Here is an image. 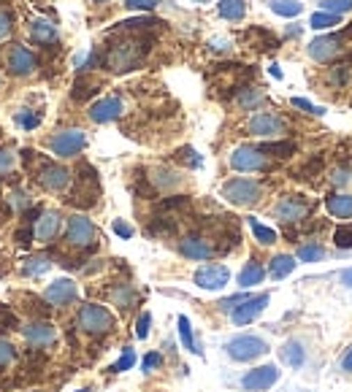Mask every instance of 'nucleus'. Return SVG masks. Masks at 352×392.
Masks as SVG:
<instances>
[{
	"instance_id": "14",
	"label": "nucleus",
	"mask_w": 352,
	"mask_h": 392,
	"mask_svg": "<svg viewBox=\"0 0 352 392\" xmlns=\"http://www.w3.org/2000/svg\"><path fill=\"white\" fill-rule=\"evenodd\" d=\"M35 181H38V184H41L47 193H63V190H68V184L74 181V173L68 171L65 165H57V163H44V165L38 168Z\"/></svg>"
},
{
	"instance_id": "16",
	"label": "nucleus",
	"mask_w": 352,
	"mask_h": 392,
	"mask_svg": "<svg viewBox=\"0 0 352 392\" xmlns=\"http://www.w3.org/2000/svg\"><path fill=\"white\" fill-rule=\"evenodd\" d=\"M179 252H182V257H187V260H195V263H206V260H211L214 254H217V246L211 238H206V236H184L182 241H179Z\"/></svg>"
},
{
	"instance_id": "20",
	"label": "nucleus",
	"mask_w": 352,
	"mask_h": 392,
	"mask_svg": "<svg viewBox=\"0 0 352 392\" xmlns=\"http://www.w3.org/2000/svg\"><path fill=\"white\" fill-rule=\"evenodd\" d=\"M76 297H79V287H76V281H71V279H54L49 287L44 290V300L49 306H57V309L71 306Z\"/></svg>"
},
{
	"instance_id": "58",
	"label": "nucleus",
	"mask_w": 352,
	"mask_h": 392,
	"mask_svg": "<svg viewBox=\"0 0 352 392\" xmlns=\"http://www.w3.org/2000/svg\"><path fill=\"white\" fill-rule=\"evenodd\" d=\"M287 35H290V38H296V35H301V27H298V25H290V27H287Z\"/></svg>"
},
{
	"instance_id": "12",
	"label": "nucleus",
	"mask_w": 352,
	"mask_h": 392,
	"mask_svg": "<svg viewBox=\"0 0 352 392\" xmlns=\"http://www.w3.org/2000/svg\"><path fill=\"white\" fill-rule=\"evenodd\" d=\"M6 68L17 79H27V76H33L38 71V57L22 44H14L11 49L6 51Z\"/></svg>"
},
{
	"instance_id": "57",
	"label": "nucleus",
	"mask_w": 352,
	"mask_h": 392,
	"mask_svg": "<svg viewBox=\"0 0 352 392\" xmlns=\"http://www.w3.org/2000/svg\"><path fill=\"white\" fill-rule=\"evenodd\" d=\"M339 35L344 38V44H347V41H352V25H347V27H344V30H342Z\"/></svg>"
},
{
	"instance_id": "47",
	"label": "nucleus",
	"mask_w": 352,
	"mask_h": 392,
	"mask_svg": "<svg viewBox=\"0 0 352 392\" xmlns=\"http://www.w3.org/2000/svg\"><path fill=\"white\" fill-rule=\"evenodd\" d=\"M133 363H136V352H133L130 346H125L122 357H120V360L111 366V370H114V373H122V370H130V368H133Z\"/></svg>"
},
{
	"instance_id": "50",
	"label": "nucleus",
	"mask_w": 352,
	"mask_h": 392,
	"mask_svg": "<svg viewBox=\"0 0 352 392\" xmlns=\"http://www.w3.org/2000/svg\"><path fill=\"white\" fill-rule=\"evenodd\" d=\"M160 366H163V354H160V352H150V354L144 357V363H141L144 373H152V370H157Z\"/></svg>"
},
{
	"instance_id": "44",
	"label": "nucleus",
	"mask_w": 352,
	"mask_h": 392,
	"mask_svg": "<svg viewBox=\"0 0 352 392\" xmlns=\"http://www.w3.org/2000/svg\"><path fill=\"white\" fill-rule=\"evenodd\" d=\"M333 244L339 246V249H344V252H350L352 249V224H342V227L333 233Z\"/></svg>"
},
{
	"instance_id": "8",
	"label": "nucleus",
	"mask_w": 352,
	"mask_h": 392,
	"mask_svg": "<svg viewBox=\"0 0 352 392\" xmlns=\"http://www.w3.org/2000/svg\"><path fill=\"white\" fill-rule=\"evenodd\" d=\"M274 220H279L282 224H301L303 220H309L312 214V203L303 195H282L271 209Z\"/></svg>"
},
{
	"instance_id": "6",
	"label": "nucleus",
	"mask_w": 352,
	"mask_h": 392,
	"mask_svg": "<svg viewBox=\"0 0 352 392\" xmlns=\"http://www.w3.org/2000/svg\"><path fill=\"white\" fill-rule=\"evenodd\" d=\"M247 133L255 138H285L290 133V122L279 111H257L247 120Z\"/></svg>"
},
{
	"instance_id": "30",
	"label": "nucleus",
	"mask_w": 352,
	"mask_h": 392,
	"mask_svg": "<svg viewBox=\"0 0 352 392\" xmlns=\"http://www.w3.org/2000/svg\"><path fill=\"white\" fill-rule=\"evenodd\" d=\"M49 268H51V257H47V254H33V257H27L25 263H22V273L30 276V279L44 276Z\"/></svg>"
},
{
	"instance_id": "38",
	"label": "nucleus",
	"mask_w": 352,
	"mask_h": 392,
	"mask_svg": "<svg viewBox=\"0 0 352 392\" xmlns=\"http://www.w3.org/2000/svg\"><path fill=\"white\" fill-rule=\"evenodd\" d=\"M11 30H14V11L6 3H0V41H6Z\"/></svg>"
},
{
	"instance_id": "26",
	"label": "nucleus",
	"mask_w": 352,
	"mask_h": 392,
	"mask_svg": "<svg viewBox=\"0 0 352 392\" xmlns=\"http://www.w3.org/2000/svg\"><path fill=\"white\" fill-rule=\"evenodd\" d=\"M136 290H133V284H117L111 293H109V300L120 309V311H130L133 306H136Z\"/></svg>"
},
{
	"instance_id": "29",
	"label": "nucleus",
	"mask_w": 352,
	"mask_h": 392,
	"mask_svg": "<svg viewBox=\"0 0 352 392\" xmlns=\"http://www.w3.org/2000/svg\"><path fill=\"white\" fill-rule=\"evenodd\" d=\"M247 224H250L252 236H255V241H257L260 246H274L279 241L277 230H274V227H269V224H263V222H257L255 217H250Z\"/></svg>"
},
{
	"instance_id": "54",
	"label": "nucleus",
	"mask_w": 352,
	"mask_h": 392,
	"mask_svg": "<svg viewBox=\"0 0 352 392\" xmlns=\"http://www.w3.org/2000/svg\"><path fill=\"white\" fill-rule=\"evenodd\" d=\"M209 49L211 51H230L233 49V44H230L227 38H211V41H209Z\"/></svg>"
},
{
	"instance_id": "46",
	"label": "nucleus",
	"mask_w": 352,
	"mask_h": 392,
	"mask_svg": "<svg viewBox=\"0 0 352 392\" xmlns=\"http://www.w3.org/2000/svg\"><path fill=\"white\" fill-rule=\"evenodd\" d=\"M330 184L333 187H342V193L352 184V168H336L330 173Z\"/></svg>"
},
{
	"instance_id": "45",
	"label": "nucleus",
	"mask_w": 352,
	"mask_h": 392,
	"mask_svg": "<svg viewBox=\"0 0 352 392\" xmlns=\"http://www.w3.org/2000/svg\"><path fill=\"white\" fill-rule=\"evenodd\" d=\"M14 360H17V349H14V343L8 341V338H0V370L8 368Z\"/></svg>"
},
{
	"instance_id": "53",
	"label": "nucleus",
	"mask_w": 352,
	"mask_h": 392,
	"mask_svg": "<svg viewBox=\"0 0 352 392\" xmlns=\"http://www.w3.org/2000/svg\"><path fill=\"white\" fill-rule=\"evenodd\" d=\"M114 233H117L120 238H133V227L122 220H114Z\"/></svg>"
},
{
	"instance_id": "51",
	"label": "nucleus",
	"mask_w": 352,
	"mask_h": 392,
	"mask_svg": "<svg viewBox=\"0 0 352 392\" xmlns=\"http://www.w3.org/2000/svg\"><path fill=\"white\" fill-rule=\"evenodd\" d=\"M247 297H250V295H233V297H225V300L217 303V309H220V311H233V309H236L241 300H247Z\"/></svg>"
},
{
	"instance_id": "23",
	"label": "nucleus",
	"mask_w": 352,
	"mask_h": 392,
	"mask_svg": "<svg viewBox=\"0 0 352 392\" xmlns=\"http://www.w3.org/2000/svg\"><path fill=\"white\" fill-rule=\"evenodd\" d=\"M326 211L333 220H352V195L350 193H330L326 197Z\"/></svg>"
},
{
	"instance_id": "34",
	"label": "nucleus",
	"mask_w": 352,
	"mask_h": 392,
	"mask_svg": "<svg viewBox=\"0 0 352 392\" xmlns=\"http://www.w3.org/2000/svg\"><path fill=\"white\" fill-rule=\"evenodd\" d=\"M271 11L277 17H285V19H293L303 11L301 0H271Z\"/></svg>"
},
{
	"instance_id": "22",
	"label": "nucleus",
	"mask_w": 352,
	"mask_h": 392,
	"mask_svg": "<svg viewBox=\"0 0 352 392\" xmlns=\"http://www.w3.org/2000/svg\"><path fill=\"white\" fill-rule=\"evenodd\" d=\"M27 35H30V41L38 44V47H51V44H57L60 30H57V25H54L51 19H33V22L27 25Z\"/></svg>"
},
{
	"instance_id": "39",
	"label": "nucleus",
	"mask_w": 352,
	"mask_h": 392,
	"mask_svg": "<svg viewBox=\"0 0 352 392\" xmlns=\"http://www.w3.org/2000/svg\"><path fill=\"white\" fill-rule=\"evenodd\" d=\"M17 168V152L11 147H0V176L11 173Z\"/></svg>"
},
{
	"instance_id": "48",
	"label": "nucleus",
	"mask_w": 352,
	"mask_h": 392,
	"mask_svg": "<svg viewBox=\"0 0 352 392\" xmlns=\"http://www.w3.org/2000/svg\"><path fill=\"white\" fill-rule=\"evenodd\" d=\"M336 370H339L342 376L352 379V346H347V349L342 352V357L336 360Z\"/></svg>"
},
{
	"instance_id": "9",
	"label": "nucleus",
	"mask_w": 352,
	"mask_h": 392,
	"mask_svg": "<svg viewBox=\"0 0 352 392\" xmlns=\"http://www.w3.org/2000/svg\"><path fill=\"white\" fill-rule=\"evenodd\" d=\"M227 163H230L233 171L239 173H257V171H266L271 165V160L263 152V147H250V144L233 149L230 157H227Z\"/></svg>"
},
{
	"instance_id": "17",
	"label": "nucleus",
	"mask_w": 352,
	"mask_h": 392,
	"mask_svg": "<svg viewBox=\"0 0 352 392\" xmlns=\"http://www.w3.org/2000/svg\"><path fill=\"white\" fill-rule=\"evenodd\" d=\"M60 230H63V217H60V211H38V220L33 222V238L38 241V244H51L57 236H60Z\"/></svg>"
},
{
	"instance_id": "11",
	"label": "nucleus",
	"mask_w": 352,
	"mask_h": 392,
	"mask_svg": "<svg viewBox=\"0 0 352 392\" xmlns=\"http://www.w3.org/2000/svg\"><path fill=\"white\" fill-rule=\"evenodd\" d=\"M279 379H282L279 366H271V363H269V366H257V368H252V370H247V373L239 379V384H241V390H247V392H266V390H271Z\"/></svg>"
},
{
	"instance_id": "21",
	"label": "nucleus",
	"mask_w": 352,
	"mask_h": 392,
	"mask_svg": "<svg viewBox=\"0 0 352 392\" xmlns=\"http://www.w3.org/2000/svg\"><path fill=\"white\" fill-rule=\"evenodd\" d=\"M279 360L287 368H293V370H301L309 363V343L303 341V338H298V336L290 338V341H285L282 349H279Z\"/></svg>"
},
{
	"instance_id": "36",
	"label": "nucleus",
	"mask_w": 352,
	"mask_h": 392,
	"mask_svg": "<svg viewBox=\"0 0 352 392\" xmlns=\"http://www.w3.org/2000/svg\"><path fill=\"white\" fill-rule=\"evenodd\" d=\"M350 76H352V63H339V65H333L328 81H330L333 87H344V84L350 81Z\"/></svg>"
},
{
	"instance_id": "15",
	"label": "nucleus",
	"mask_w": 352,
	"mask_h": 392,
	"mask_svg": "<svg viewBox=\"0 0 352 392\" xmlns=\"http://www.w3.org/2000/svg\"><path fill=\"white\" fill-rule=\"evenodd\" d=\"M271 303V295L269 293H260V295H250L247 300H241L233 311H230V322L233 325H239V327H244V325H250L255 319L260 317L263 311H266V306Z\"/></svg>"
},
{
	"instance_id": "33",
	"label": "nucleus",
	"mask_w": 352,
	"mask_h": 392,
	"mask_svg": "<svg viewBox=\"0 0 352 392\" xmlns=\"http://www.w3.org/2000/svg\"><path fill=\"white\" fill-rule=\"evenodd\" d=\"M263 100H266V95H263V90H260V87H247V90H241V92H239L236 103H239V108L252 111V108H257Z\"/></svg>"
},
{
	"instance_id": "4",
	"label": "nucleus",
	"mask_w": 352,
	"mask_h": 392,
	"mask_svg": "<svg viewBox=\"0 0 352 392\" xmlns=\"http://www.w3.org/2000/svg\"><path fill=\"white\" fill-rule=\"evenodd\" d=\"M269 341L260 338V336H252V333H241V336H233L225 343V354L233 363H255L260 357L269 354Z\"/></svg>"
},
{
	"instance_id": "37",
	"label": "nucleus",
	"mask_w": 352,
	"mask_h": 392,
	"mask_svg": "<svg viewBox=\"0 0 352 392\" xmlns=\"http://www.w3.org/2000/svg\"><path fill=\"white\" fill-rule=\"evenodd\" d=\"M320 11L328 14H336V17H344L352 11V0H320Z\"/></svg>"
},
{
	"instance_id": "3",
	"label": "nucleus",
	"mask_w": 352,
	"mask_h": 392,
	"mask_svg": "<svg viewBox=\"0 0 352 392\" xmlns=\"http://www.w3.org/2000/svg\"><path fill=\"white\" fill-rule=\"evenodd\" d=\"M76 325H79L81 333H87L93 338H101V336H109L117 327V319L101 303H84L79 309V314H76Z\"/></svg>"
},
{
	"instance_id": "43",
	"label": "nucleus",
	"mask_w": 352,
	"mask_h": 392,
	"mask_svg": "<svg viewBox=\"0 0 352 392\" xmlns=\"http://www.w3.org/2000/svg\"><path fill=\"white\" fill-rule=\"evenodd\" d=\"M263 152L266 154H274V157H290L296 152V144L293 141H277V144H266Z\"/></svg>"
},
{
	"instance_id": "40",
	"label": "nucleus",
	"mask_w": 352,
	"mask_h": 392,
	"mask_svg": "<svg viewBox=\"0 0 352 392\" xmlns=\"http://www.w3.org/2000/svg\"><path fill=\"white\" fill-rule=\"evenodd\" d=\"M17 124L22 127V130H33V127H38L41 124V114H35V111H30V108H22V111H17Z\"/></svg>"
},
{
	"instance_id": "41",
	"label": "nucleus",
	"mask_w": 352,
	"mask_h": 392,
	"mask_svg": "<svg viewBox=\"0 0 352 392\" xmlns=\"http://www.w3.org/2000/svg\"><path fill=\"white\" fill-rule=\"evenodd\" d=\"M30 195L27 193H22V190H11L8 193V209L11 211H25V209H30Z\"/></svg>"
},
{
	"instance_id": "59",
	"label": "nucleus",
	"mask_w": 352,
	"mask_h": 392,
	"mask_svg": "<svg viewBox=\"0 0 352 392\" xmlns=\"http://www.w3.org/2000/svg\"><path fill=\"white\" fill-rule=\"evenodd\" d=\"M271 76H274V79H282V71H279V65H271Z\"/></svg>"
},
{
	"instance_id": "2",
	"label": "nucleus",
	"mask_w": 352,
	"mask_h": 392,
	"mask_svg": "<svg viewBox=\"0 0 352 392\" xmlns=\"http://www.w3.org/2000/svg\"><path fill=\"white\" fill-rule=\"evenodd\" d=\"M220 193L225 197L227 203H233V206H239V209H252V206H257L263 195H266V187H263V181H257V179H247V176H233V179H227L225 184L220 187Z\"/></svg>"
},
{
	"instance_id": "60",
	"label": "nucleus",
	"mask_w": 352,
	"mask_h": 392,
	"mask_svg": "<svg viewBox=\"0 0 352 392\" xmlns=\"http://www.w3.org/2000/svg\"><path fill=\"white\" fill-rule=\"evenodd\" d=\"M93 3H109V0H93Z\"/></svg>"
},
{
	"instance_id": "1",
	"label": "nucleus",
	"mask_w": 352,
	"mask_h": 392,
	"mask_svg": "<svg viewBox=\"0 0 352 392\" xmlns=\"http://www.w3.org/2000/svg\"><path fill=\"white\" fill-rule=\"evenodd\" d=\"M144 54H147V44L133 35V38H122L117 44H111L106 54H103V65L106 71L111 74H127V71H136L141 63H144Z\"/></svg>"
},
{
	"instance_id": "28",
	"label": "nucleus",
	"mask_w": 352,
	"mask_h": 392,
	"mask_svg": "<svg viewBox=\"0 0 352 392\" xmlns=\"http://www.w3.org/2000/svg\"><path fill=\"white\" fill-rule=\"evenodd\" d=\"M217 11H220V17L227 19V22H241L247 17V3L244 0H220L217 3Z\"/></svg>"
},
{
	"instance_id": "19",
	"label": "nucleus",
	"mask_w": 352,
	"mask_h": 392,
	"mask_svg": "<svg viewBox=\"0 0 352 392\" xmlns=\"http://www.w3.org/2000/svg\"><path fill=\"white\" fill-rule=\"evenodd\" d=\"M193 281L201 290H223L230 281V270H227V266H220V263H209V266H201L195 270Z\"/></svg>"
},
{
	"instance_id": "18",
	"label": "nucleus",
	"mask_w": 352,
	"mask_h": 392,
	"mask_svg": "<svg viewBox=\"0 0 352 392\" xmlns=\"http://www.w3.org/2000/svg\"><path fill=\"white\" fill-rule=\"evenodd\" d=\"M22 336L33 349H49V346L57 343V327L51 322L38 319V322H27L22 327Z\"/></svg>"
},
{
	"instance_id": "32",
	"label": "nucleus",
	"mask_w": 352,
	"mask_h": 392,
	"mask_svg": "<svg viewBox=\"0 0 352 392\" xmlns=\"http://www.w3.org/2000/svg\"><path fill=\"white\" fill-rule=\"evenodd\" d=\"M296 260H301V263H320V260H326V249L317 241H306V244L298 246Z\"/></svg>"
},
{
	"instance_id": "5",
	"label": "nucleus",
	"mask_w": 352,
	"mask_h": 392,
	"mask_svg": "<svg viewBox=\"0 0 352 392\" xmlns=\"http://www.w3.org/2000/svg\"><path fill=\"white\" fill-rule=\"evenodd\" d=\"M84 147H87V136L81 127H65L47 138V149L60 160H71L76 154H81Z\"/></svg>"
},
{
	"instance_id": "52",
	"label": "nucleus",
	"mask_w": 352,
	"mask_h": 392,
	"mask_svg": "<svg viewBox=\"0 0 352 392\" xmlns=\"http://www.w3.org/2000/svg\"><path fill=\"white\" fill-rule=\"evenodd\" d=\"M157 3H160V0H125V6L133 8V11H152Z\"/></svg>"
},
{
	"instance_id": "25",
	"label": "nucleus",
	"mask_w": 352,
	"mask_h": 392,
	"mask_svg": "<svg viewBox=\"0 0 352 392\" xmlns=\"http://www.w3.org/2000/svg\"><path fill=\"white\" fill-rule=\"evenodd\" d=\"M152 187L154 190H160V193H171V190H176L179 184H182V176L176 171H168V168H154L150 176Z\"/></svg>"
},
{
	"instance_id": "42",
	"label": "nucleus",
	"mask_w": 352,
	"mask_h": 392,
	"mask_svg": "<svg viewBox=\"0 0 352 392\" xmlns=\"http://www.w3.org/2000/svg\"><path fill=\"white\" fill-rule=\"evenodd\" d=\"M290 106H293V108H301L303 114H309V117H323V114H326L323 106H314L312 100H306V98H290Z\"/></svg>"
},
{
	"instance_id": "31",
	"label": "nucleus",
	"mask_w": 352,
	"mask_h": 392,
	"mask_svg": "<svg viewBox=\"0 0 352 392\" xmlns=\"http://www.w3.org/2000/svg\"><path fill=\"white\" fill-rule=\"evenodd\" d=\"M176 325H179V338H182V346H184L187 352H193V354H203L201 346L195 343V336H193V325H190V319L182 314V317L176 319Z\"/></svg>"
},
{
	"instance_id": "27",
	"label": "nucleus",
	"mask_w": 352,
	"mask_h": 392,
	"mask_svg": "<svg viewBox=\"0 0 352 392\" xmlns=\"http://www.w3.org/2000/svg\"><path fill=\"white\" fill-rule=\"evenodd\" d=\"M298 266V260L293 257V254H277V257H271V263H269V276L271 279H287L293 270Z\"/></svg>"
},
{
	"instance_id": "13",
	"label": "nucleus",
	"mask_w": 352,
	"mask_h": 392,
	"mask_svg": "<svg viewBox=\"0 0 352 392\" xmlns=\"http://www.w3.org/2000/svg\"><path fill=\"white\" fill-rule=\"evenodd\" d=\"M122 114H125V100L120 98V95H106V98L95 100V103L87 108L90 122H95V124L117 122Z\"/></svg>"
},
{
	"instance_id": "7",
	"label": "nucleus",
	"mask_w": 352,
	"mask_h": 392,
	"mask_svg": "<svg viewBox=\"0 0 352 392\" xmlns=\"http://www.w3.org/2000/svg\"><path fill=\"white\" fill-rule=\"evenodd\" d=\"M65 244L79 249V252L93 249V246L98 244V227L93 224L90 217H84V214L68 217V222H65Z\"/></svg>"
},
{
	"instance_id": "55",
	"label": "nucleus",
	"mask_w": 352,
	"mask_h": 392,
	"mask_svg": "<svg viewBox=\"0 0 352 392\" xmlns=\"http://www.w3.org/2000/svg\"><path fill=\"white\" fill-rule=\"evenodd\" d=\"M339 284L344 290H352V266H347L344 270H339Z\"/></svg>"
},
{
	"instance_id": "61",
	"label": "nucleus",
	"mask_w": 352,
	"mask_h": 392,
	"mask_svg": "<svg viewBox=\"0 0 352 392\" xmlns=\"http://www.w3.org/2000/svg\"><path fill=\"white\" fill-rule=\"evenodd\" d=\"M195 3H209V0H195Z\"/></svg>"
},
{
	"instance_id": "35",
	"label": "nucleus",
	"mask_w": 352,
	"mask_h": 392,
	"mask_svg": "<svg viewBox=\"0 0 352 392\" xmlns=\"http://www.w3.org/2000/svg\"><path fill=\"white\" fill-rule=\"evenodd\" d=\"M342 25V17H336V14H328V11H314L312 17H309V27L312 30H330V27Z\"/></svg>"
},
{
	"instance_id": "56",
	"label": "nucleus",
	"mask_w": 352,
	"mask_h": 392,
	"mask_svg": "<svg viewBox=\"0 0 352 392\" xmlns=\"http://www.w3.org/2000/svg\"><path fill=\"white\" fill-rule=\"evenodd\" d=\"M17 244H22V246L33 244V230H30V227H25V230L17 233Z\"/></svg>"
},
{
	"instance_id": "10",
	"label": "nucleus",
	"mask_w": 352,
	"mask_h": 392,
	"mask_svg": "<svg viewBox=\"0 0 352 392\" xmlns=\"http://www.w3.org/2000/svg\"><path fill=\"white\" fill-rule=\"evenodd\" d=\"M306 51H309V57H312L314 63H320V65H328V63L339 60V54L344 51V38H342L339 33L317 35V38H312V41H309Z\"/></svg>"
},
{
	"instance_id": "49",
	"label": "nucleus",
	"mask_w": 352,
	"mask_h": 392,
	"mask_svg": "<svg viewBox=\"0 0 352 392\" xmlns=\"http://www.w3.org/2000/svg\"><path fill=\"white\" fill-rule=\"evenodd\" d=\"M150 325H152V314L150 311H144L138 322H136V336H138V341H144L147 336H150Z\"/></svg>"
},
{
	"instance_id": "24",
	"label": "nucleus",
	"mask_w": 352,
	"mask_h": 392,
	"mask_svg": "<svg viewBox=\"0 0 352 392\" xmlns=\"http://www.w3.org/2000/svg\"><path fill=\"white\" fill-rule=\"evenodd\" d=\"M266 273L269 270L263 268V263H257V260H250L241 273H239V287L241 290H252V287H257V284H263V279H266Z\"/></svg>"
},
{
	"instance_id": "62",
	"label": "nucleus",
	"mask_w": 352,
	"mask_h": 392,
	"mask_svg": "<svg viewBox=\"0 0 352 392\" xmlns=\"http://www.w3.org/2000/svg\"><path fill=\"white\" fill-rule=\"evenodd\" d=\"M79 392H90V390H79Z\"/></svg>"
}]
</instances>
